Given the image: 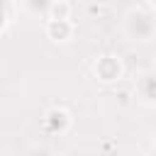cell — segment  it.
Returning <instances> with one entry per match:
<instances>
[{
  "mask_svg": "<svg viewBox=\"0 0 156 156\" xmlns=\"http://www.w3.org/2000/svg\"><path fill=\"white\" fill-rule=\"evenodd\" d=\"M122 32L129 41H151L156 37V12L149 10V5H134L122 17Z\"/></svg>",
  "mask_w": 156,
  "mask_h": 156,
  "instance_id": "1",
  "label": "cell"
},
{
  "mask_svg": "<svg viewBox=\"0 0 156 156\" xmlns=\"http://www.w3.org/2000/svg\"><path fill=\"white\" fill-rule=\"evenodd\" d=\"M93 76L100 83H105V85L122 80V76H124V61H122V56L119 54H100L93 61Z\"/></svg>",
  "mask_w": 156,
  "mask_h": 156,
  "instance_id": "2",
  "label": "cell"
},
{
  "mask_svg": "<svg viewBox=\"0 0 156 156\" xmlns=\"http://www.w3.org/2000/svg\"><path fill=\"white\" fill-rule=\"evenodd\" d=\"M134 93H136V100L141 105L156 107V66H151V68H146V71L139 73Z\"/></svg>",
  "mask_w": 156,
  "mask_h": 156,
  "instance_id": "3",
  "label": "cell"
},
{
  "mask_svg": "<svg viewBox=\"0 0 156 156\" xmlns=\"http://www.w3.org/2000/svg\"><path fill=\"white\" fill-rule=\"evenodd\" d=\"M71 127H73V117H71V112L66 107H49L44 112V129L49 134L63 136V134L71 132Z\"/></svg>",
  "mask_w": 156,
  "mask_h": 156,
  "instance_id": "4",
  "label": "cell"
},
{
  "mask_svg": "<svg viewBox=\"0 0 156 156\" xmlns=\"http://www.w3.org/2000/svg\"><path fill=\"white\" fill-rule=\"evenodd\" d=\"M44 34L54 44H68L76 37V22L73 20H46L44 22Z\"/></svg>",
  "mask_w": 156,
  "mask_h": 156,
  "instance_id": "5",
  "label": "cell"
},
{
  "mask_svg": "<svg viewBox=\"0 0 156 156\" xmlns=\"http://www.w3.org/2000/svg\"><path fill=\"white\" fill-rule=\"evenodd\" d=\"M71 15H73V5L71 2H66V0H51L44 20H71Z\"/></svg>",
  "mask_w": 156,
  "mask_h": 156,
  "instance_id": "6",
  "label": "cell"
},
{
  "mask_svg": "<svg viewBox=\"0 0 156 156\" xmlns=\"http://www.w3.org/2000/svg\"><path fill=\"white\" fill-rule=\"evenodd\" d=\"M29 156H54L49 149H44V146H39V149H34V151H29Z\"/></svg>",
  "mask_w": 156,
  "mask_h": 156,
  "instance_id": "7",
  "label": "cell"
},
{
  "mask_svg": "<svg viewBox=\"0 0 156 156\" xmlns=\"http://www.w3.org/2000/svg\"><path fill=\"white\" fill-rule=\"evenodd\" d=\"M151 144H154V149H156V129H154V136H151Z\"/></svg>",
  "mask_w": 156,
  "mask_h": 156,
  "instance_id": "8",
  "label": "cell"
}]
</instances>
